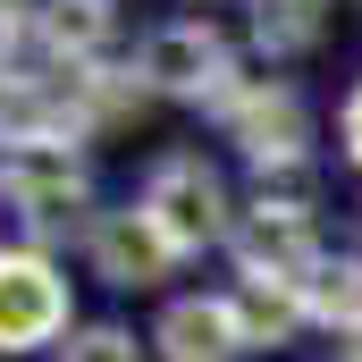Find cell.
I'll return each mask as SVG.
<instances>
[{
	"mask_svg": "<svg viewBox=\"0 0 362 362\" xmlns=\"http://www.w3.org/2000/svg\"><path fill=\"white\" fill-rule=\"evenodd\" d=\"M303 303H312V320H329L337 337L362 329V253H320V270L303 278Z\"/></svg>",
	"mask_w": 362,
	"mask_h": 362,
	"instance_id": "obj_11",
	"label": "cell"
},
{
	"mask_svg": "<svg viewBox=\"0 0 362 362\" xmlns=\"http://www.w3.org/2000/svg\"><path fill=\"white\" fill-rule=\"evenodd\" d=\"M59 362H144V346H135V329L93 320V329H76V337L59 346Z\"/></svg>",
	"mask_w": 362,
	"mask_h": 362,
	"instance_id": "obj_14",
	"label": "cell"
},
{
	"mask_svg": "<svg viewBox=\"0 0 362 362\" xmlns=\"http://www.w3.org/2000/svg\"><path fill=\"white\" fill-rule=\"evenodd\" d=\"M0 144H8V135H0Z\"/></svg>",
	"mask_w": 362,
	"mask_h": 362,
	"instance_id": "obj_17",
	"label": "cell"
},
{
	"mask_svg": "<svg viewBox=\"0 0 362 362\" xmlns=\"http://www.w3.org/2000/svg\"><path fill=\"white\" fill-rule=\"evenodd\" d=\"M135 85L160 93V101H219L236 85V59H228V34L211 17H169L135 42Z\"/></svg>",
	"mask_w": 362,
	"mask_h": 362,
	"instance_id": "obj_3",
	"label": "cell"
},
{
	"mask_svg": "<svg viewBox=\"0 0 362 362\" xmlns=\"http://www.w3.org/2000/svg\"><path fill=\"white\" fill-rule=\"evenodd\" d=\"M135 211L169 236V253H202V245H228L236 236L228 185H219V169L202 152H160L152 177H144V194H135Z\"/></svg>",
	"mask_w": 362,
	"mask_h": 362,
	"instance_id": "obj_1",
	"label": "cell"
},
{
	"mask_svg": "<svg viewBox=\"0 0 362 362\" xmlns=\"http://www.w3.org/2000/svg\"><path fill=\"white\" fill-rule=\"evenodd\" d=\"M228 303H236V320H245V346H286V337L312 320L303 286H286V278H236Z\"/></svg>",
	"mask_w": 362,
	"mask_h": 362,
	"instance_id": "obj_10",
	"label": "cell"
},
{
	"mask_svg": "<svg viewBox=\"0 0 362 362\" xmlns=\"http://www.w3.org/2000/svg\"><path fill=\"white\" fill-rule=\"evenodd\" d=\"M219 110V127H228V144H245V160L253 169H278V160H303V144H312V118H303V93L278 85V76H236V85L211 101Z\"/></svg>",
	"mask_w": 362,
	"mask_h": 362,
	"instance_id": "obj_5",
	"label": "cell"
},
{
	"mask_svg": "<svg viewBox=\"0 0 362 362\" xmlns=\"http://www.w3.org/2000/svg\"><path fill=\"white\" fill-rule=\"evenodd\" d=\"M228 253H236L245 278H286V286H303V278L320 270V236H312V219H286V211H245L236 236H228Z\"/></svg>",
	"mask_w": 362,
	"mask_h": 362,
	"instance_id": "obj_7",
	"label": "cell"
},
{
	"mask_svg": "<svg viewBox=\"0 0 362 362\" xmlns=\"http://www.w3.org/2000/svg\"><path fill=\"white\" fill-rule=\"evenodd\" d=\"M312 194H320L312 160H278V169H262V185H253V211H286V219H312Z\"/></svg>",
	"mask_w": 362,
	"mask_h": 362,
	"instance_id": "obj_13",
	"label": "cell"
},
{
	"mask_svg": "<svg viewBox=\"0 0 362 362\" xmlns=\"http://www.w3.org/2000/svg\"><path fill=\"white\" fill-rule=\"evenodd\" d=\"M85 253H93V270L110 278V286H160L169 262H177V253H169V236H160L135 202L93 219V228H85Z\"/></svg>",
	"mask_w": 362,
	"mask_h": 362,
	"instance_id": "obj_6",
	"label": "cell"
},
{
	"mask_svg": "<svg viewBox=\"0 0 362 362\" xmlns=\"http://www.w3.org/2000/svg\"><path fill=\"white\" fill-rule=\"evenodd\" d=\"M68 329V278L42 245H0V354L59 346Z\"/></svg>",
	"mask_w": 362,
	"mask_h": 362,
	"instance_id": "obj_4",
	"label": "cell"
},
{
	"mask_svg": "<svg viewBox=\"0 0 362 362\" xmlns=\"http://www.w3.org/2000/svg\"><path fill=\"white\" fill-rule=\"evenodd\" d=\"M34 34L59 68H93V51H110V34H118V0H42Z\"/></svg>",
	"mask_w": 362,
	"mask_h": 362,
	"instance_id": "obj_9",
	"label": "cell"
},
{
	"mask_svg": "<svg viewBox=\"0 0 362 362\" xmlns=\"http://www.w3.org/2000/svg\"><path fill=\"white\" fill-rule=\"evenodd\" d=\"M337 144H346V160L362 169V85H354V101H346V118H337Z\"/></svg>",
	"mask_w": 362,
	"mask_h": 362,
	"instance_id": "obj_15",
	"label": "cell"
},
{
	"mask_svg": "<svg viewBox=\"0 0 362 362\" xmlns=\"http://www.w3.org/2000/svg\"><path fill=\"white\" fill-rule=\"evenodd\" d=\"M0 25H34V0H0Z\"/></svg>",
	"mask_w": 362,
	"mask_h": 362,
	"instance_id": "obj_16",
	"label": "cell"
},
{
	"mask_svg": "<svg viewBox=\"0 0 362 362\" xmlns=\"http://www.w3.org/2000/svg\"><path fill=\"white\" fill-rule=\"evenodd\" d=\"M320 42V0H253V51L262 59H295Z\"/></svg>",
	"mask_w": 362,
	"mask_h": 362,
	"instance_id": "obj_12",
	"label": "cell"
},
{
	"mask_svg": "<svg viewBox=\"0 0 362 362\" xmlns=\"http://www.w3.org/2000/svg\"><path fill=\"white\" fill-rule=\"evenodd\" d=\"M0 194L25 211L34 236H51V228H68L93 202V169H85V152H76L68 135H8V152H0Z\"/></svg>",
	"mask_w": 362,
	"mask_h": 362,
	"instance_id": "obj_2",
	"label": "cell"
},
{
	"mask_svg": "<svg viewBox=\"0 0 362 362\" xmlns=\"http://www.w3.org/2000/svg\"><path fill=\"white\" fill-rule=\"evenodd\" d=\"M152 346H160L169 362H236L245 354V320H236L228 295H177V303L160 312Z\"/></svg>",
	"mask_w": 362,
	"mask_h": 362,
	"instance_id": "obj_8",
	"label": "cell"
}]
</instances>
